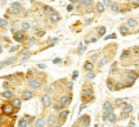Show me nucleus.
<instances>
[{"label": "nucleus", "mask_w": 139, "mask_h": 127, "mask_svg": "<svg viewBox=\"0 0 139 127\" xmlns=\"http://www.w3.org/2000/svg\"><path fill=\"white\" fill-rule=\"evenodd\" d=\"M63 105H62V104L59 103V102H56L54 104H53V109H54V110H57V112H61L62 109H63Z\"/></svg>", "instance_id": "aec40b11"}, {"label": "nucleus", "mask_w": 139, "mask_h": 127, "mask_svg": "<svg viewBox=\"0 0 139 127\" xmlns=\"http://www.w3.org/2000/svg\"><path fill=\"white\" fill-rule=\"evenodd\" d=\"M13 39H14L17 42H23L25 40H26L25 31H16L14 35H13Z\"/></svg>", "instance_id": "7ed1b4c3"}, {"label": "nucleus", "mask_w": 139, "mask_h": 127, "mask_svg": "<svg viewBox=\"0 0 139 127\" xmlns=\"http://www.w3.org/2000/svg\"><path fill=\"white\" fill-rule=\"evenodd\" d=\"M133 3H135V4H138V5H139V0H133Z\"/></svg>", "instance_id": "680f3d73"}, {"label": "nucleus", "mask_w": 139, "mask_h": 127, "mask_svg": "<svg viewBox=\"0 0 139 127\" xmlns=\"http://www.w3.org/2000/svg\"><path fill=\"white\" fill-rule=\"evenodd\" d=\"M110 9L115 13H119L120 12V8H119V4L117 3H111L110 4Z\"/></svg>", "instance_id": "6ab92c4d"}, {"label": "nucleus", "mask_w": 139, "mask_h": 127, "mask_svg": "<svg viewBox=\"0 0 139 127\" xmlns=\"http://www.w3.org/2000/svg\"><path fill=\"white\" fill-rule=\"evenodd\" d=\"M7 26H8L7 19H0V27H7Z\"/></svg>", "instance_id": "ea45409f"}, {"label": "nucleus", "mask_w": 139, "mask_h": 127, "mask_svg": "<svg viewBox=\"0 0 139 127\" xmlns=\"http://www.w3.org/2000/svg\"><path fill=\"white\" fill-rule=\"evenodd\" d=\"M53 12H54V10H53V9L49 7V5H45V7H44V13H45L46 16H50Z\"/></svg>", "instance_id": "cd10ccee"}, {"label": "nucleus", "mask_w": 139, "mask_h": 127, "mask_svg": "<svg viewBox=\"0 0 139 127\" xmlns=\"http://www.w3.org/2000/svg\"><path fill=\"white\" fill-rule=\"evenodd\" d=\"M103 4H104V5H108V7H110V4H111V0H103Z\"/></svg>", "instance_id": "864d4df0"}, {"label": "nucleus", "mask_w": 139, "mask_h": 127, "mask_svg": "<svg viewBox=\"0 0 139 127\" xmlns=\"http://www.w3.org/2000/svg\"><path fill=\"white\" fill-rule=\"evenodd\" d=\"M116 118H117V117H116L115 113H111V114L108 116V119H107V121L111 122V123H115V122H116Z\"/></svg>", "instance_id": "c85d7f7f"}, {"label": "nucleus", "mask_w": 139, "mask_h": 127, "mask_svg": "<svg viewBox=\"0 0 139 127\" xmlns=\"http://www.w3.org/2000/svg\"><path fill=\"white\" fill-rule=\"evenodd\" d=\"M13 110H14V108H13L12 104H4V105L1 107V112L4 113V114H7V116H10Z\"/></svg>", "instance_id": "423d86ee"}, {"label": "nucleus", "mask_w": 139, "mask_h": 127, "mask_svg": "<svg viewBox=\"0 0 139 127\" xmlns=\"http://www.w3.org/2000/svg\"><path fill=\"white\" fill-rule=\"evenodd\" d=\"M0 125H1V118H0Z\"/></svg>", "instance_id": "0e129e2a"}, {"label": "nucleus", "mask_w": 139, "mask_h": 127, "mask_svg": "<svg viewBox=\"0 0 139 127\" xmlns=\"http://www.w3.org/2000/svg\"><path fill=\"white\" fill-rule=\"evenodd\" d=\"M137 77H138V75L134 71H129L128 72V76H126V84H128V86H131L134 82H135Z\"/></svg>", "instance_id": "f03ea898"}, {"label": "nucleus", "mask_w": 139, "mask_h": 127, "mask_svg": "<svg viewBox=\"0 0 139 127\" xmlns=\"http://www.w3.org/2000/svg\"><path fill=\"white\" fill-rule=\"evenodd\" d=\"M104 39H106V40H108V39H116V35H115V34H111L110 36H106Z\"/></svg>", "instance_id": "8fccbe9b"}, {"label": "nucleus", "mask_w": 139, "mask_h": 127, "mask_svg": "<svg viewBox=\"0 0 139 127\" xmlns=\"http://www.w3.org/2000/svg\"><path fill=\"white\" fill-rule=\"evenodd\" d=\"M97 10L99 12V13H102L103 10H104V4H103L102 1H99V3L97 4Z\"/></svg>", "instance_id": "7c9ffc66"}, {"label": "nucleus", "mask_w": 139, "mask_h": 127, "mask_svg": "<svg viewBox=\"0 0 139 127\" xmlns=\"http://www.w3.org/2000/svg\"><path fill=\"white\" fill-rule=\"evenodd\" d=\"M121 89H125V84L124 82H119L115 86V90H121Z\"/></svg>", "instance_id": "4c0bfd02"}, {"label": "nucleus", "mask_w": 139, "mask_h": 127, "mask_svg": "<svg viewBox=\"0 0 139 127\" xmlns=\"http://www.w3.org/2000/svg\"><path fill=\"white\" fill-rule=\"evenodd\" d=\"M131 112H133V105L131 104H124L122 113H128V114H130Z\"/></svg>", "instance_id": "f3484780"}, {"label": "nucleus", "mask_w": 139, "mask_h": 127, "mask_svg": "<svg viewBox=\"0 0 139 127\" xmlns=\"http://www.w3.org/2000/svg\"><path fill=\"white\" fill-rule=\"evenodd\" d=\"M94 77H95V73H94L93 71H90V72H88V73H86V78L88 80H93Z\"/></svg>", "instance_id": "c9c22d12"}, {"label": "nucleus", "mask_w": 139, "mask_h": 127, "mask_svg": "<svg viewBox=\"0 0 139 127\" xmlns=\"http://www.w3.org/2000/svg\"><path fill=\"white\" fill-rule=\"evenodd\" d=\"M18 49H19V46H13V48H10V49H9V51H10V53H14V51L18 50Z\"/></svg>", "instance_id": "09e8293b"}, {"label": "nucleus", "mask_w": 139, "mask_h": 127, "mask_svg": "<svg viewBox=\"0 0 139 127\" xmlns=\"http://www.w3.org/2000/svg\"><path fill=\"white\" fill-rule=\"evenodd\" d=\"M79 122L81 123L83 127H89V125H90V117H89L88 114L80 116L79 117Z\"/></svg>", "instance_id": "20e7f679"}, {"label": "nucleus", "mask_w": 139, "mask_h": 127, "mask_svg": "<svg viewBox=\"0 0 139 127\" xmlns=\"http://www.w3.org/2000/svg\"><path fill=\"white\" fill-rule=\"evenodd\" d=\"M57 41H58V39H57V37H54V39H52L50 41H49V44H48V46H49V48L54 46V45H56V42H57Z\"/></svg>", "instance_id": "e433bc0d"}, {"label": "nucleus", "mask_w": 139, "mask_h": 127, "mask_svg": "<svg viewBox=\"0 0 139 127\" xmlns=\"http://www.w3.org/2000/svg\"><path fill=\"white\" fill-rule=\"evenodd\" d=\"M44 91H45V93H46V94L49 95V94H50V93L53 91V89L50 87V86H46V87H45V89H44Z\"/></svg>", "instance_id": "c03bdc74"}, {"label": "nucleus", "mask_w": 139, "mask_h": 127, "mask_svg": "<svg viewBox=\"0 0 139 127\" xmlns=\"http://www.w3.org/2000/svg\"><path fill=\"white\" fill-rule=\"evenodd\" d=\"M120 34L122 36H126L129 34V27L128 26H120Z\"/></svg>", "instance_id": "4be33fe9"}, {"label": "nucleus", "mask_w": 139, "mask_h": 127, "mask_svg": "<svg viewBox=\"0 0 139 127\" xmlns=\"http://www.w3.org/2000/svg\"><path fill=\"white\" fill-rule=\"evenodd\" d=\"M46 125V119L44 118V117H40L35 121V127H45Z\"/></svg>", "instance_id": "ddd939ff"}, {"label": "nucleus", "mask_w": 139, "mask_h": 127, "mask_svg": "<svg viewBox=\"0 0 139 127\" xmlns=\"http://www.w3.org/2000/svg\"><path fill=\"white\" fill-rule=\"evenodd\" d=\"M58 102H59L63 107H67V105H68V104L71 103V99H70V96H67V95H62Z\"/></svg>", "instance_id": "9d476101"}, {"label": "nucleus", "mask_w": 139, "mask_h": 127, "mask_svg": "<svg viewBox=\"0 0 139 127\" xmlns=\"http://www.w3.org/2000/svg\"><path fill=\"white\" fill-rule=\"evenodd\" d=\"M84 5L86 7V8H92V5H93V0H84Z\"/></svg>", "instance_id": "473e14b6"}, {"label": "nucleus", "mask_w": 139, "mask_h": 127, "mask_svg": "<svg viewBox=\"0 0 139 127\" xmlns=\"http://www.w3.org/2000/svg\"><path fill=\"white\" fill-rule=\"evenodd\" d=\"M92 23V19H86L85 21V26H88V25H90Z\"/></svg>", "instance_id": "bf43d9fd"}, {"label": "nucleus", "mask_w": 139, "mask_h": 127, "mask_svg": "<svg viewBox=\"0 0 139 127\" xmlns=\"http://www.w3.org/2000/svg\"><path fill=\"white\" fill-rule=\"evenodd\" d=\"M107 87H108L110 90H115V86H113V82H112V81L108 78L107 80Z\"/></svg>", "instance_id": "f704fd0d"}, {"label": "nucleus", "mask_w": 139, "mask_h": 127, "mask_svg": "<svg viewBox=\"0 0 139 127\" xmlns=\"http://www.w3.org/2000/svg\"><path fill=\"white\" fill-rule=\"evenodd\" d=\"M1 53H3V46L0 45V54H1Z\"/></svg>", "instance_id": "e2e57ef3"}, {"label": "nucleus", "mask_w": 139, "mask_h": 127, "mask_svg": "<svg viewBox=\"0 0 139 127\" xmlns=\"http://www.w3.org/2000/svg\"><path fill=\"white\" fill-rule=\"evenodd\" d=\"M98 57H99V54H97V53H94V54H93V55L90 57V59H92V60H95V59H98Z\"/></svg>", "instance_id": "49530a36"}, {"label": "nucleus", "mask_w": 139, "mask_h": 127, "mask_svg": "<svg viewBox=\"0 0 139 127\" xmlns=\"http://www.w3.org/2000/svg\"><path fill=\"white\" fill-rule=\"evenodd\" d=\"M115 104H116V107H121V105H124V104H125V102L122 100V99H116Z\"/></svg>", "instance_id": "72a5a7b5"}, {"label": "nucleus", "mask_w": 139, "mask_h": 127, "mask_svg": "<svg viewBox=\"0 0 139 127\" xmlns=\"http://www.w3.org/2000/svg\"><path fill=\"white\" fill-rule=\"evenodd\" d=\"M37 68H40V69H45L46 66H45V64H43V63H40V64H37Z\"/></svg>", "instance_id": "3c124183"}, {"label": "nucleus", "mask_w": 139, "mask_h": 127, "mask_svg": "<svg viewBox=\"0 0 139 127\" xmlns=\"http://www.w3.org/2000/svg\"><path fill=\"white\" fill-rule=\"evenodd\" d=\"M44 35H45V32H44V31H40V32H37L39 37H41V36H44Z\"/></svg>", "instance_id": "13d9d810"}, {"label": "nucleus", "mask_w": 139, "mask_h": 127, "mask_svg": "<svg viewBox=\"0 0 139 127\" xmlns=\"http://www.w3.org/2000/svg\"><path fill=\"white\" fill-rule=\"evenodd\" d=\"M59 19H61V17H59V14H58L57 12H53L52 14L49 16V21H50L52 23H57Z\"/></svg>", "instance_id": "4468645a"}, {"label": "nucleus", "mask_w": 139, "mask_h": 127, "mask_svg": "<svg viewBox=\"0 0 139 127\" xmlns=\"http://www.w3.org/2000/svg\"><path fill=\"white\" fill-rule=\"evenodd\" d=\"M68 114H70L68 109H62V110L59 112V116H58V118H61L62 121H66V118L68 117Z\"/></svg>", "instance_id": "dca6fc26"}, {"label": "nucleus", "mask_w": 139, "mask_h": 127, "mask_svg": "<svg viewBox=\"0 0 139 127\" xmlns=\"http://www.w3.org/2000/svg\"><path fill=\"white\" fill-rule=\"evenodd\" d=\"M128 27H135L138 26V21L137 19H134V18H130V19H128Z\"/></svg>", "instance_id": "5701e85b"}, {"label": "nucleus", "mask_w": 139, "mask_h": 127, "mask_svg": "<svg viewBox=\"0 0 139 127\" xmlns=\"http://www.w3.org/2000/svg\"><path fill=\"white\" fill-rule=\"evenodd\" d=\"M111 114V113H107V112H103V116H102V119L103 121H107L108 119V116Z\"/></svg>", "instance_id": "a19ab883"}, {"label": "nucleus", "mask_w": 139, "mask_h": 127, "mask_svg": "<svg viewBox=\"0 0 139 127\" xmlns=\"http://www.w3.org/2000/svg\"><path fill=\"white\" fill-rule=\"evenodd\" d=\"M72 86H74L72 82H68V84H67V89H70V90H71V89H72Z\"/></svg>", "instance_id": "4d7b16f0"}, {"label": "nucleus", "mask_w": 139, "mask_h": 127, "mask_svg": "<svg viewBox=\"0 0 139 127\" xmlns=\"http://www.w3.org/2000/svg\"><path fill=\"white\" fill-rule=\"evenodd\" d=\"M21 12H22V5H21V3H13L12 4V13L14 16H18L21 14Z\"/></svg>", "instance_id": "0eeeda50"}, {"label": "nucleus", "mask_w": 139, "mask_h": 127, "mask_svg": "<svg viewBox=\"0 0 139 127\" xmlns=\"http://www.w3.org/2000/svg\"><path fill=\"white\" fill-rule=\"evenodd\" d=\"M21 26H22V31H28V30H31V25L27 23V22H23Z\"/></svg>", "instance_id": "c756f323"}, {"label": "nucleus", "mask_w": 139, "mask_h": 127, "mask_svg": "<svg viewBox=\"0 0 139 127\" xmlns=\"http://www.w3.org/2000/svg\"><path fill=\"white\" fill-rule=\"evenodd\" d=\"M56 123H57V117L54 114H50L46 119V125L48 126H54Z\"/></svg>", "instance_id": "2eb2a0df"}, {"label": "nucleus", "mask_w": 139, "mask_h": 127, "mask_svg": "<svg viewBox=\"0 0 139 127\" xmlns=\"http://www.w3.org/2000/svg\"><path fill=\"white\" fill-rule=\"evenodd\" d=\"M77 76H79V71H74V73H72V80H76V78H77Z\"/></svg>", "instance_id": "de8ad7c7"}, {"label": "nucleus", "mask_w": 139, "mask_h": 127, "mask_svg": "<svg viewBox=\"0 0 139 127\" xmlns=\"http://www.w3.org/2000/svg\"><path fill=\"white\" fill-rule=\"evenodd\" d=\"M85 98H94V93H93V89L89 87V89H84L83 91V99Z\"/></svg>", "instance_id": "f8f14e48"}, {"label": "nucleus", "mask_w": 139, "mask_h": 127, "mask_svg": "<svg viewBox=\"0 0 139 127\" xmlns=\"http://www.w3.org/2000/svg\"><path fill=\"white\" fill-rule=\"evenodd\" d=\"M129 57H130V50H124L122 54H121V59L122 60H126Z\"/></svg>", "instance_id": "a878e982"}, {"label": "nucleus", "mask_w": 139, "mask_h": 127, "mask_svg": "<svg viewBox=\"0 0 139 127\" xmlns=\"http://www.w3.org/2000/svg\"><path fill=\"white\" fill-rule=\"evenodd\" d=\"M22 54H23V57H28L30 55V50H28V49H23Z\"/></svg>", "instance_id": "a18cd8bd"}, {"label": "nucleus", "mask_w": 139, "mask_h": 127, "mask_svg": "<svg viewBox=\"0 0 139 127\" xmlns=\"http://www.w3.org/2000/svg\"><path fill=\"white\" fill-rule=\"evenodd\" d=\"M84 108H85V105H83V107H80V108H79V113H81V112H83V109H84Z\"/></svg>", "instance_id": "052dcab7"}, {"label": "nucleus", "mask_w": 139, "mask_h": 127, "mask_svg": "<svg viewBox=\"0 0 139 127\" xmlns=\"http://www.w3.org/2000/svg\"><path fill=\"white\" fill-rule=\"evenodd\" d=\"M84 68L86 69L88 72H90V71H93V63L92 62H85V64H84Z\"/></svg>", "instance_id": "b1692460"}, {"label": "nucleus", "mask_w": 139, "mask_h": 127, "mask_svg": "<svg viewBox=\"0 0 139 127\" xmlns=\"http://www.w3.org/2000/svg\"><path fill=\"white\" fill-rule=\"evenodd\" d=\"M27 86H28V87H31V89L39 90L40 87H41V81L37 80V78H31V80H28Z\"/></svg>", "instance_id": "f257e3e1"}, {"label": "nucleus", "mask_w": 139, "mask_h": 127, "mask_svg": "<svg viewBox=\"0 0 139 127\" xmlns=\"http://www.w3.org/2000/svg\"><path fill=\"white\" fill-rule=\"evenodd\" d=\"M35 42H36V39H35L34 36H32V37H30V39H28V45H34Z\"/></svg>", "instance_id": "37998d69"}, {"label": "nucleus", "mask_w": 139, "mask_h": 127, "mask_svg": "<svg viewBox=\"0 0 139 127\" xmlns=\"http://www.w3.org/2000/svg\"><path fill=\"white\" fill-rule=\"evenodd\" d=\"M107 62H108V57H103L101 60H98V67H103Z\"/></svg>", "instance_id": "393cba45"}, {"label": "nucleus", "mask_w": 139, "mask_h": 127, "mask_svg": "<svg viewBox=\"0 0 139 127\" xmlns=\"http://www.w3.org/2000/svg\"><path fill=\"white\" fill-rule=\"evenodd\" d=\"M18 127H28L27 121H26L25 118H21V119L18 121Z\"/></svg>", "instance_id": "bb28decb"}, {"label": "nucleus", "mask_w": 139, "mask_h": 127, "mask_svg": "<svg viewBox=\"0 0 139 127\" xmlns=\"http://www.w3.org/2000/svg\"><path fill=\"white\" fill-rule=\"evenodd\" d=\"M71 1H76V0H71Z\"/></svg>", "instance_id": "69168bd1"}, {"label": "nucleus", "mask_w": 139, "mask_h": 127, "mask_svg": "<svg viewBox=\"0 0 139 127\" xmlns=\"http://www.w3.org/2000/svg\"><path fill=\"white\" fill-rule=\"evenodd\" d=\"M85 49H86V46H84V45H80V48L77 49V53H80V54L84 53V51H85Z\"/></svg>", "instance_id": "79ce46f5"}, {"label": "nucleus", "mask_w": 139, "mask_h": 127, "mask_svg": "<svg viewBox=\"0 0 139 127\" xmlns=\"http://www.w3.org/2000/svg\"><path fill=\"white\" fill-rule=\"evenodd\" d=\"M61 62H62L61 58H56V59H53V63H54V64H57V63H61Z\"/></svg>", "instance_id": "603ef678"}, {"label": "nucleus", "mask_w": 139, "mask_h": 127, "mask_svg": "<svg viewBox=\"0 0 139 127\" xmlns=\"http://www.w3.org/2000/svg\"><path fill=\"white\" fill-rule=\"evenodd\" d=\"M72 9H74V5H72V4H70V5H67V10H68V12H71V10H72Z\"/></svg>", "instance_id": "5fc2aeb1"}, {"label": "nucleus", "mask_w": 139, "mask_h": 127, "mask_svg": "<svg viewBox=\"0 0 139 127\" xmlns=\"http://www.w3.org/2000/svg\"><path fill=\"white\" fill-rule=\"evenodd\" d=\"M98 34H99V36H104V34H106V27H101L99 31H98Z\"/></svg>", "instance_id": "58836bf2"}, {"label": "nucleus", "mask_w": 139, "mask_h": 127, "mask_svg": "<svg viewBox=\"0 0 139 127\" xmlns=\"http://www.w3.org/2000/svg\"><path fill=\"white\" fill-rule=\"evenodd\" d=\"M13 62H16V57H10V58H8V59H5L4 62L0 63V64H1V66L4 67V66H9L10 63H13Z\"/></svg>", "instance_id": "a211bd4d"}, {"label": "nucleus", "mask_w": 139, "mask_h": 127, "mask_svg": "<svg viewBox=\"0 0 139 127\" xmlns=\"http://www.w3.org/2000/svg\"><path fill=\"white\" fill-rule=\"evenodd\" d=\"M25 119L27 121V123H32V122H35L36 119H35V117H32V116H25Z\"/></svg>", "instance_id": "2f4dec72"}, {"label": "nucleus", "mask_w": 139, "mask_h": 127, "mask_svg": "<svg viewBox=\"0 0 139 127\" xmlns=\"http://www.w3.org/2000/svg\"><path fill=\"white\" fill-rule=\"evenodd\" d=\"M113 105H112L111 102H104L103 104V112H107V113H113Z\"/></svg>", "instance_id": "1a4fd4ad"}, {"label": "nucleus", "mask_w": 139, "mask_h": 127, "mask_svg": "<svg viewBox=\"0 0 139 127\" xmlns=\"http://www.w3.org/2000/svg\"><path fill=\"white\" fill-rule=\"evenodd\" d=\"M10 104L13 105V108H14V109L18 110L19 108H21V105H22V99H21V98H13Z\"/></svg>", "instance_id": "6e6552de"}, {"label": "nucleus", "mask_w": 139, "mask_h": 127, "mask_svg": "<svg viewBox=\"0 0 139 127\" xmlns=\"http://www.w3.org/2000/svg\"><path fill=\"white\" fill-rule=\"evenodd\" d=\"M116 68H117V67H116V64H113V66L111 67V71H110V72H111V73H112V72H115V71H116Z\"/></svg>", "instance_id": "6e6d98bb"}, {"label": "nucleus", "mask_w": 139, "mask_h": 127, "mask_svg": "<svg viewBox=\"0 0 139 127\" xmlns=\"http://www.w3.org/2000/svg\"><path fill=\"white\" fill-rule=\"evenodd\" d=\"M1 96H3L4 99H13V93L9 91V90H5V91L1 94Z\"/></svg>", "instance_id": "412c9836"}, {"label": "nucleus", "mask_w": 139, "mask_h": 127, "mask_svg": "<svg viewBox=\"0 0 139 127\" xmlns=\"http://www.w3.org/2000/svg\"><path fill=\"white\" fill-rule=\"evenodd\" d=\"M41 103H43L44 108H49V107H50L52 105V98H50V95H48V94L43 95V96H41Z\"/></svg>", "instance_id": "39448f33"}, {"label": "nucleus", "mask_w": 139, "mask_h": 127, "mask_svg": "<svg viewBox=\"0 0 139 127\" xmlns=\"http://www.w3.org/2000/svg\"><path fill=\"white\" fill-rule=\"evenodd\" d=\"M34 98V93L31 91V90H25L23 93H22V99L23 100H30V99Z\"/></svg>", "instance_id": "9b49d317"}]
</instances>
